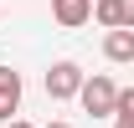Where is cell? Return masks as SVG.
<instances>
[{
	"label": "cell",
	"mask_w": 134,
	"mask_h": 128,
	"mask_svg": "<svg viewBox=\"0 0 134 128\" xmlns=\"http://www.w3.org/2000/svg\"><path fill=\"white\" fill-rule=\"evenodd\" d=\"M77 103H83V113H93V118H114V108H119V82L103 77V72H93V77L83 82Z\"/></svg>",
	"instance_id": "1"
},
{
	"label": "cell",
	"mask_w": 134,
	"mask_h": 128,
	"mask_svg": "<svg viewBox=\"0 0 134 128\" xmlns=\"http://www.w3.org/2000/svg\"><path fill=\"white\" fill-rule=\"evenodd\" d=\"M83 82H88V72H83L77 62H52V72H47V97H52V103H67V97L83 92Z\"/></svg>",
	"instance_id": "2"
},
{
	"label": "cell",
	"mask_w": 134,
	"mask_h": 128,
	"mask_svg": "<svg viewBox=\"0 0 134 128\" xmlns=\"http://www.w3.org/2000/svg\"><path fill=\"white\" fill-rule=\"evenodd\" d=\"M16 113H21V72L0 67V123H16Z\"/></svg>",
	"instance_id": "3"
},
{
	"label": "cell",
	"mask_w": 134,
	"mask_h": 128,
	"mask_svg": "<svg viewBox=\"0 0 134 128\" xmlns=\"http://www.w3.org/2000/svg\"><path fill=\"white\" fill-rule=\"evenodd\" d=\"M52 21L67 26V31H77L93 21V0H52Z\"/></svg>",
	"instance_id": "4"
},
{
	"label": "cell",
	"mask_w": 134,
	"mask_h": 128,
	"mask_svg": "<svg viewBox=\"0 0 134 128\" xmlns=\"http://www.w3.org/2000/svg\"><path fill=\"white\" fill-rule=\"evenodd\" d=\"M103 56H108V62H134V31H108L103 36Z\"/></svg>",
	"instance_id": "5"
},
{
	"label": "cell",
	"mask_w": 134,
	"mask_h": 128,
	"mask_svg": "<svg viewBox=\"0 0 134 128\" xmlns=\"http://www.w3.org/2000/svg\"><path fill=\"white\" fill-rule=\"evenodd\" d=\"M93 21L103 31H119V0H93Z\"/></svg>",
	"instance_id": "6"
},
{
	"label": "cell",
	"mask_w": 134,
	"mask_h": 128,
	"mask_svg": "<svg viewBox=\"0 0 134 128\" xmlns=\"http://www.w3.org/2000/svg\"><path fill=\"white\" fill-rule=\"evenodd\" d=\"M114 118H134V87H119V108Z\"/></svg>",
	"instance_id": "7"
},
{
	"label": "cell",
	"mask_w": 134,
	"mask_h": 128,
	"mask_svg": "<svg viewBox=\"0 0 134 128\" xmlns=\"http://www.w3.org/2000/svg\"><path fill=\"white\" fill-rule=\"evenodd\" d=\"M119 31H134V0H119Z\"/></svg>",
	"instance_id": "8"
},
{
	"label": "cell",
	"mask_w": 134,
	"mask_h": 128,
	"mask_svg": "<svg viewBox=\"0 0 134 128\" xmlns=\"http://www.w3.org/2000/svg\"><path fill=\"white\" fill-rule=\"evenodd\" d=\"M114 128H134V118H114Z\"/></svg>",
	"instance_id": "9"
},
{
	"label": "cell",
	"mask_w": 134,
	"mask_h": 128,
	"mask_svg": "<svg viewBox=\"0 0 134 128\" xmlns=\"http://www.w3.org/2000/svg\"><path fill=\"white\" fill-rule=\"evenodd\" d=\"M5 128H36V123H26V118H16V123H5Z\"/></svg>",
	"instance_id": "10"
},
{
	"label": "cell",
	"mask_w": 134,
	"mask_h": 128,
	"mask_svg": "<svg viewBox=\"0 0 134 128\" xmlns=\"http://www.w3.org/2000/svg\"><path fill=\"white\" fill-rule=\"evenodd\" d=\"M47 128H72V123H62V118H52V123H47Z\"/></svg>",
	"instance_id": "11"
}]
</instances>
